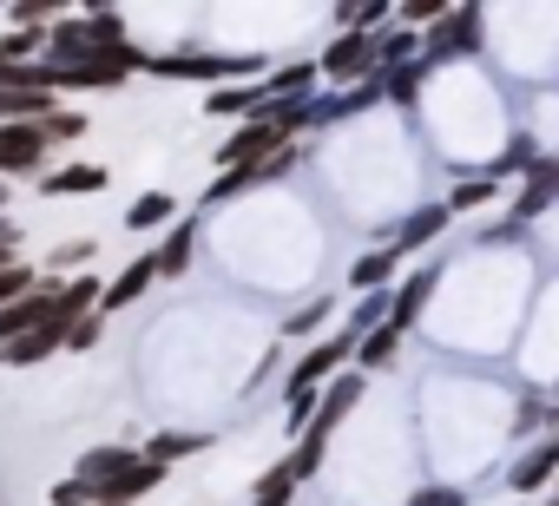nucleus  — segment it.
Instances as JSON below:
<instances>
[{
    "label": "nucleus",
    "mask_w": 559,
    "mask_h": 506,
    "mask_svg": "<svg viewBox=\"0 0 559 506\" xmlns=\"http://www.w3.org/2000/svg\"><path fill=\"white\" fill-rule=\"evenodd\" d=\"M47 316H53V284H34L21 303L0 310V349L21 342V336H34V329H47Z\"/></svg>",
    "instance_id": "1"
},
{
    "label": "nucleus",
    "mask_w": 559,
    "mask_h": 506,
    "mask_svg": "<svg viewBox=\"0 0 559 506\" xmlns=\"http://www.w3.org/2000/svg\"><path fill=\"white\" fill-rule=\"evenodd\" d=\"M284 145H290V138L276 132V125H270L263 112H257V119H250V125H243V132H237V138H230V145H224L217 158H224L230 171H243V165H263V152H284Z\"/></svg>",
    "instance_id": "2"
},
{
    "label": "nucleus",
    "mask_w": 559,
    "mask_h": 506,
    "mask_svg": "<svg viewBox=\"0 0 559 506\" xmlns=\"http://www.w3.org/2000/svg\"><path fill=\"white\" fill-rule=\"evenodd\" d=\"M546 480H559V434H546L539 447H526V454H520V467L507 473V486H513V493H539Z\"/></svg>",
    "instance_id": "3"
},
{
    "label": "nucleus",
    "mask_w": 559,
    "mask_h": 506,
    "mask_svg": "<svg viewBox=\"0 0 559 506\" xmlns=\"http://www.w3.org/2000/svg\"><path fill=\"white\" fill-rule=\"evenodd\" d=\"M67 323L60 316H47V329H34V336H21V342H8V349H0V362H8V369H34L40 356H53V349H67Z\"/></svg>",
    "instance_id": "4"
},
{
    "label": "nucleus",
    "mask_w": 559,
    "mask_h": 506,
    "mask_svg": "<svg viewBox=\"0 0 559 506\" xmlns=\"http://www.w3.org/2000/svg\"><path fill=\"white\" fill-rule=\"evenodd\" d=\"M323 73H330V80H356V73L376 80V53H369V40H362V34H343V40L323 53Z\"/></svg>",
    "instance_id": "5"
},
{
    "label": "nucleus",
    "mask_w": 559,
    "mask_h": 506,
    "mask_svg": "<svg viewBox=\"0 0 559 506\" xmlns=\"http://www.w3.org/2000/svg\"><path fill=\"white\" fill-rule=\"evenodd\" d=\"M152 284H158V264H152V257H139V264H132V270H126V277H119V284L99 297V316H119V310H132V303H139Z\"/></svg>",
    "instance_id": "6"
},
{
    "label": "nucleus",
    "mask_w": 559,
    "mask_h": 506,
    "mask_svg": "<svg viewBox=\"0 0 559 506\" xmlns=\"http://www.w3.org/2000/svg\"><path fill=\"white\" fill-rule=\"evenodd\" d=\"M552 197H559V158H539L533 184H520V197H513V217H539Z\"/></svg>",
    "instance_id": "7"
},
{
    "label": "nucleus",
    "mask_w": 559,
    "mask_h": 506,
    "mask_svg": "<svg viewBox=\"0 0 559 506\" xmlns=\"http://www.w3.org/2000/svg\"><path fill=\"white\" fill-rule=\"evenodd\" d=\"M356 395H362V375H343V382H336V388L323 395V408H317V427H310V434H323V441H330V434H336V427L349 421Z\"/></svg>",
    "instance_id": "8"
},
{
    "label": "nucleus",
    "mask_w": 559,
    "mask_h": 506,
    "mask_svg": "<svg viewBox=\"0 0 559 506\" xmlns=\"http://www.w3.org/2000/svg\"><path fill=\"white\" fill-rule=\"evenodd\" d=\"M132 467H139L132 447H93V454H80V480H86V486H106V480H119V473H132Z\"/></svg>",
    "instance_id": "9"
},
{
    "label": "nucleus",
    "mask_w": 559,
    "mask_h": 506,
    "mask_svg": "<svg viewBox=\"0 0 559 506\" xmlns=\"http://www.w3.org/2000/svg\"><path fill=\"white\" fill-rule=\"evenodd\" d=\"M191 243H198V224H178L158 250H152V264H158V277H185L191 270Z\"/></svg>",
    "instance_id": "10"
},
{
    "label": "nucleus",
    "mask_w": 559,
    "mask_h": 506,
    "mask_svg": "<svg viewBox=\"0 0 559 506\" xmlns=\"http://www.w3.org/2000/svg\"><path fill=\"white\" fill-rule=\"evenodd\" d=\"M474 40H480V14L454 8V14L441 21V40H435V53H441V60H454V53H474Z\"/></svg>",
    "instance_id": "11"
},
{
    "label": "nucleus",
    "mask_w": 559,
    "mask_h": 506,
    "mask_svg": "<svg viewBox=\"0 0 559 506\" xmlns=\"http://www.w3.org/2000/svg\"><path fill=\"white\" fill-rule=\"evenodd\" d=\"M395 264H402V257H395V243H389V250H369V257H356L349 284H356V290H382V284L395 277Z\"/></svg>",
    "instance_id": "12"
},
{
    "label": "nucleus",
    "mask_w": 559,
    "mask_h": 506,
    "mask_svg": "<svg viewBox=\"0 0 559 506\" xmlns=\"http://www.w3.org/2000/svg\"><path fill=\"white\" fill-rule=\"evenodd\" d=\"M448 217H454L448 204H435V210H421V217H408V230H402V243H395V257H408V250H421V243H435Z\"/></svg>",
    "instance_id": "13"
},
{
    "label": "nucleus",
    "mask_w": 559,
    "mask_h": 506,
    "mask_svg": "<svg viewBox=\"0 0 559 506\" xmlns=\"http://www.w3.org/2000/svg\"><path fill=\"white\" fill-rule=\"evenodd\" d=\"M428 290H435V277H428V270H421V277H408V284H402V297L389 303V323H395V329H408V323L421 316V303H428Z\"/></svg>",
    "instance_id": "14"
},
{
    "label": "nucleus",
    "mask_w": 559,
    "mask_h": 506,
    "mask_svg": "<svg viewBox=\"0 0 559 506\" xmlns=\"http://www.w3.org/2000/svg\"><path fill=\"white\" fill-rule=\"evenodd\" d=\"M263 106H270L263 86H224V93L204 99V112H224V119H230V112H263Z\"/></svg>",
    "instance_id": "15"
},
{
    "label": "nucleus",
    "mask_w": 559,
    "mask_h": 506,
    "mask_svg": "<svg viewBox=\"0 0 559 506\" xmlns=\"http://www.w3.org/2000/svg\"><path fill=\"white\" fill-rule=\"evenodd\" d=\"M395 342H402V329H395V323H382V329H369V336L356 342V362H362V369H389Z\"/></svg>",
    "instance_id": "16"
},
{
    "label": "nucleus",
    "mask_w": 559,
    "mask_h": 506,
    "mask_svg": "<svg viewBox=\"0 0 559 506\" xmlns=\"http://www.w3.org/2000/svg\"><path fill=\"white\" fill-rule=\"evenodd\" d=\"M198 447H204V434H158L139 460H152V467H165V473H171V460H185V454H198Z\"/></svg>",
    "instance_id": "17"
},
{
    "label": "nucleus",
    "mask_w": 559,
    "mask_h": 506,
    "mask_svg": "<svg viewBox=\"0 0 559 506\" xmlns=\"http://www.w3.org/2000/svg\"><path fill=\"white\" fill-rule=\"evenodd\" d=\"M304 480L290 473V467H270L263 480H257V493H250V506H290V493H297Z\"/></svg>",
    "instance_id": "18"
},
{
    "label": "nucleus",
    "mask_w": 559,
    "mask_h": 506,
    "mask_svg": "<svg viewBox=\"0 0 559 506\" xmlns=\"http://www.w3.org/2000/svg\"><path fill=\"white\" fill-rule=\"evenodd\" d=\"M40 184L47 191H106V171L99 165H73V171H47Z\"/></svg>",
    "instance_id": "19"
},
{
    "label": "nucleus",
    "mask_w": 559,
    "mask_h": 506,
    "mask_svg": "<svg viewBox=\"0 0 559 506\" xmlns=\"http://www.w3.org/2000/svg\"><path fill=\"white\" fill-rule=\"evenodd\" d=\"M86 257H93V237H80V243H60L53 257H47V284H53V277H73Z\"/></svg>",
    "instance_id": "20"
},
{
    "label": "nucleus",
    "mask_w": 559,
    "mask_h": 506,
    "mask_svg": "<svg viewBox=\"0 0 559 506\" xmlns=\"http://www.w3.org/2000/svg\"><path fill=\"white\" fill-rule=\"evenodd\" d=\"M165 217H171V197H165V191H145V197L126 210V224H132V230H152V224H165Z\"/></svg>",
    "instance_id": "21"
},
{
    "label": "nucleus",
    "mask_w": 559,
    "mask_h": 506,
    "mask_svg": "<svg viewBox=\"0 0 559 506\" xmlns=\"http://www.w3.org/2000/svg\"><path fill=\"white\" fill-rule=\"evenodd\" d=\"M323 454H330V441H323V434H310V427H304V447H297V454H290V460H284V467H290V473H297V480H310V473H317V467H323Z\"/></svg>",
    "instance_id": "22"
},
{
    "label": "nucleus",
    "mask_w": 559,
    "mask_h": 506,
    "mask_svg": "<svg viewBox=\"0 0 559 506\" xmlns=\"http://www.w3.org/2000/svg\"><path fill=\"white\" fill-rule=\"evenodd\" d=\"M317 80V67H284V73H270L263 80V99H284V93H304Z\"/></svg>",
    "instance_id": "23"
},
{
    "label": "nucleus",
    "mask_w": 559,
    "mask_h": 506,
    "mask_svg": "<svg viewBox=\"0 0 559 506\" xmlns=\"http://www.w3.org/2000/svg\"><path fill=\"white\" fill-rule=\"evenodd\" d=\"M487 197H493V178H467V184H454L448 210H474V204H487Z\"/></svg>",
    "instance_id": "24"
},
{
    "label": "nucleus",
    "mask_w": 559,
    "mask_h": 506,
    "mask_svg": "<svg viewBox=\"0 0 559 506\" xmlns=\"http://www.w3.org/2000/svg\"><path fill=\"white\" fill-rule=\"evenodd\" d=\"M34 290V270L27 264H14V270H0V310H8V303H21Z\"/></svg>",
    "instance_id": "25"
},
{
    "label": "nucleus",
    "mask_w": 559,
    "mask_h": 506,
    "mask_svg": "<svg viewBox=\"0 0 559 506\" xmlns=\"http://www.w3.org/2000/svg\"><path fill=\"white\" fill-rule=\"evenodd\" d=\"M40 132H47V145H53V138H80V132H86V119H80V112H47V119H40Z\"/></svg>",
    "instance_id": "26"
},
{
    "label": "nucleus",
    "mask_w": 559,
    "mask_h": 506,
    "mask_svg": "<svg viewBox=\"0 0 559 506\" xmlns=\"http://www.w3.org/2000/svg\"><path fill=\"white\" fill-rule=\"evenodd\" d=\"M330 310H336V303H330V297H317L310 310H297V316H290V336H310V329H323V323H330Z\"/></svg>",
    "instance_id": "27"
},
{
    "label": "nucleus",
    "mask_w": 559,
    "mask_h": 506,
    "mask_svg": "<svg viewBox=\"0 0 559 506\" xmlns=\"http://www.w3.org/2000/svg\"><path fill=\"white\" fill-rule=\"evenodd\" d=\"M402 21H415V27H441V21H448V8H435V0H408Z\"/></svg>",
    "instance_id": "28"
},
{
    "label": "nucleus",
    "mask_w": 559,
    "mask_h": 506,
    "mask_svg": "<svg viewBox=\"0 0 559 506\" xmlns=\"http://www.w3.org/2000/svg\"><path fill=\"white\" fill-rule=\"evenodd\" d=\"M415 53V34H389V40H376V60L389 67V60H408Z\"/></svg>",
    "instance_id": "29"
},
{
    "label": "nucleus",
    "mask_w": 559,
    "mask_h": 506,
    "mask_svg": "<svg viewBox=\"0 0 559 506\" xmlns=\"http://www.w3.org/2000/svg\"><path fill=\"white\" fill-rule=\"evenodd\" d=\"M99 329H106V316L93 310V316H86V323H80V329L67 336V349H93V342H99Z\"/></svg>",
    "instance_id": "30"
},
{
    "label": "nucleus",
    "mask_w": 559,
    "mask_h": 506,
    "mask_svg": "<svg viewBox=\"0 0 559 506\" xmlns=\"http://www.w3.org/2000/svg\"><path fill=\"white\" fill-rule=\"evenodd\" d=\"M408 506H461V493H454V486H428V493H415Z\"/></svg>",
    "instance_id": "31"
},
{
    "label": "nucleus",
    "mask_w": 559,
    "mask_h": 506,
    "mask_svg": "<svg viewBox=\"0 0 559 506\" xmlns=\"http://www.w3.org/2000/svg\"><path fill=\"white\" fill-rule=\"evenodd\" d=\"M14 243H21V230H14L8 217H0V250H14Z\"/></svg>",
    "instance_id": "32"
},
{
    "label": "nucleus",
    "mask_w": 559,
    "mask_h": 506,
    "mask_svg": "<svg viewBox=\"0 0 559 506\" xmlns=\"http://www.w3.org/2000/svg\"><path fill=\"white\" fill-rule=\"evenodd\" d=\"M0 270H14V257H8V250H0Z\"/></svg>",
    "instance_id": "33"
},
{
    "label": "nucleus",
    "mask_w": 559,
    "mask_h": 506,
    "mask_svg": "<svg viewBox=\"0 0 559 506\" xmlns=\"http://www.w3.org/2000/svg\"><path fill=\"white\" fill-rule=\"evenodd\" d=\"M0 204H8V184H0Z\"/></svg>",
    "instance_id": "34"
},
{
    "label": "nucleus",
    "mask_w": 559,
    "mask_h": 506,
    "mask_svg": "<svg viewBox=\"0 0 559 506\" xmlns=\"http://www.w3.org/2000/svg\"><path fill=\"white\" fill-rule=\"evenodd\" d=\"M552 493H559V480H552Z\"/></svg>",
    "instance_id": "35"
},
{
    "label": "nucleus",
    "mask_w": 559,
    "mask_h": 506,
    "mask_svg": "<svg viewBox=\"0 0 559 506\" xmlns=\"http://www.w3.org/2000/svg\"><path fill=\"white\" fill-rule=\"evenodd\" d=\"M552 506H559V499H552Z\"/></svg>",
    "instance_id": "36"
}]
</instances>
